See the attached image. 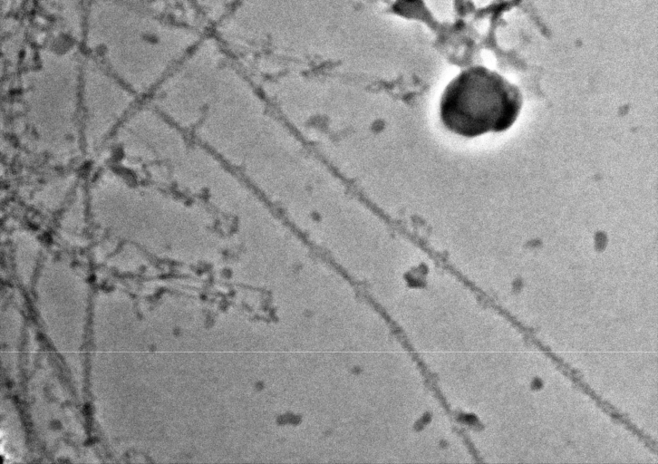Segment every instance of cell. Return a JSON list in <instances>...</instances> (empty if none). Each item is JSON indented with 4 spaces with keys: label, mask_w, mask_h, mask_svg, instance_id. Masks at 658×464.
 I'll use <instances>...</instances> for the list:
<instances>
[{
    "label": "cell",
    "mask_w": 658,
    "mask_h": 464,
    "mask_svg": "<svg viewBox=\"0 0 658 464\" xmlns=\"http://www.w3.org/2000/svg\"><path fill=\"white\" fill-rule=\"evenodd\" d=\"M522 106L519 89L482 66L462 71L445 87L439 113L443 126L466 138L502 132L517 120Z\"/></svg>",
    "instance_id": "3"
},
{
    "label": "cell",
    "mask_w": 658,
    "mask_h": 464,
    "mask_svg": "<svg viewBox=\"0 0 658 464\" xmlns=\"http://www.w3.org/2000/svg\"><path fill=\"white\" fill-rule=\"evenodd\" d=\"M137 207H118L111 232L140 239L157 251L201 258L227 256V244L216 213L201 200L161 185L134 189Z\"/></svg>",
    "instance_id": "1"
},
{
    "label": "cell",
    "mask_w": 658,
    "mask_h": 464,
    "mask_svg": "<svg viewBox=\"0 0 658 464\" xmlns=\"http://www.w3.org/2000/svg\"><path fill=\"white\" fill-rule=\"evenodd\" d=\"M85 43L91 56L137 93L159 81L164 68L162 28L123 0H92Z\"/></svg>",
    "instance_id": "2"
},
{
    "label": "cell",
    "mask_w": 658,
    "mask_h": 464,
    "mask_svg": "<svg viewBox=\"0 0 658 464\" xmlns=\"http://www.w3.org/2000/svg\"><path fill=\"white\" fill-rule=\"evenodd\" d=\"M82 63L72 53H47L26 84L30 121L46 151L69 152L75 140V115L81 92Z\"/></svg>",
    "instance_id": "4"
},
{
    "label": "cell",
    "mask_w": 658,
    "mask_h": 464,
    "mask_svg": "<svg viewBox=\"0 0 658 464\" xmlns=\"http://www.w3.org/2000/svg\"><path fill=\"white\" fill-rule=\"evenodd\" d=\"M132 91L92 56L82 63L86 142L98 146L132 102Z\"/></svg>",
    "instance_id": "5"
}]
</instances>
